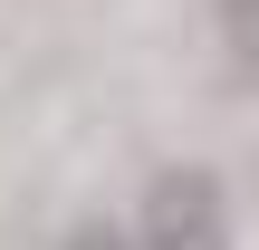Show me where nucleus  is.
I'll return each mask as SVG.
<instances>
[{"label": "nucleus", "mask_w": 259, "mask_h": 250, "mask_svg": "<svg viewBox=\"0 0 259 250\" xmlns=\"http://www.w3.org/2000/svg\"><path fill=\"white\" fill-rule=\"evenodd\" d=\"M135 250H221V183L202 164H173L135 202Z\"/></svg>", "instance_id": "nucleus-1"}, {"label": "nucleus", "mask_w": 259, "mask_h": 250, "mask_svg": "<svg viewBox=\"0 0 259 250\" xmlns=\"http://www.w3.org/2000/svg\"><path fill=\"white\" fill-rule=\"evenodd\" d=\"M221 48H231V67L259 96V0H221Z\"/></svg>", "instance_id": "nucleus-2"}]
</instances>
